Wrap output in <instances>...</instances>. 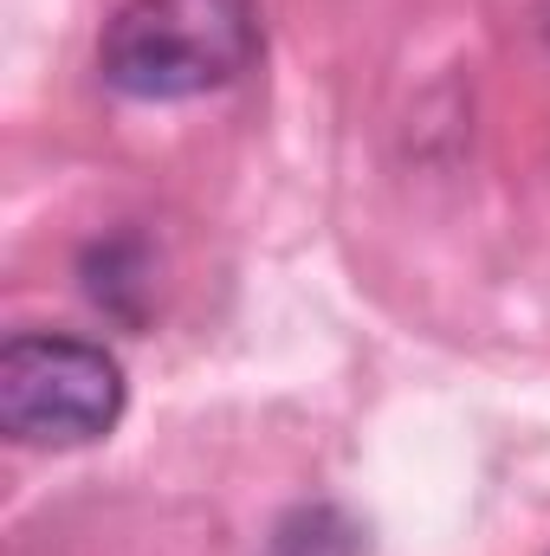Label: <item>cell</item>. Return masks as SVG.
Here are the masks:
<instances>
[{
	"label": "cell",
	"mask_w": 550,
	"mask_h": 556,
	"mask_svg": "<svg viewBox=\"0 0 550 556\" xmlns=\"http://www.w3.org/2000/svg\"><path fill=\"white\" fill-rule=\"evenodd\" d=\"M124 363L91 337H13L0 350V427L20 446H91L124 420Z\"/></svg>",
	"instance_id": "obj_2"
},
{
	"label": "cell",
	"mask_w": 550,
	"mask_h": 556,
	"mask_svg": "<svg viewBox=\"0 0 550 556\" xmlns=\"http://www.w3.org/2000/svg\"><path fill=\"white\" fill-rule=\"evenodd\" d=\"M260 59V0H124L98 39L111 91L182 104L234 85Z\"/></svg>",
	"instance_id": "obj_1"
},
{
	"label": "cell",
	"mask_w": 550,
	"mask_h": 556,
	"mask_svg": "<svg viewBox=\"0 0 550 556\" xmlns=\"http://www.w3.org/2000/svg\"><path fill=\"white\" fill-rule=\"evenodd\" d=\"M545 26H550V0H545Z\"/></svg>",
	"instance_id": "obj_3"
}]
</instances>
